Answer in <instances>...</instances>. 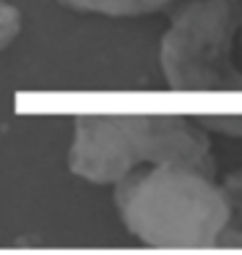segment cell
Segmentation results:
<instances>
[{"label": "cell", "mask_w": 242, "mask_h": 255, "mask_svg": "<svg viewBox=\"0 0 242 255\" xmlns=\"http://www.w3.org/2000/svg\"><path fill=\"white\" fill-rule=\"evenodd\" d=\"M177 0H60V5L76 13L107 16V18H138L169 8Z\"/></svg>", "instance_id": "cell-4"}, {"label": "cell", "mask_w": 242, "mask_h": 255, "mask_svg": "<svg viewBox=\"0 0 242 255\" xmlns=\"http://www.w3.org/2000/svg\"><path fill=\"white\" fill-rule=\"evenodd\" d=\"M154 164L216 175L209 135L195 118L172 112H91L73 120L68 169L91 185H115Z\"/></svg>", "instance_id": "cell-1"}, {"label": "cell", "mask_w": 242, "mask_h": 255, "mask_svg": "<svg viewBox=\"0 0 242 255\" xmlns=\"http://www.w3.org/2000/svg\"><path fill=\"white\" fill-rule=\"evenodd\" d=\"M112 188L125 229L148 248H216L222 232L229 227V203L216 175L195 167H143Z\"/></svg>", "instance_id": "cell-2"}, {"label": "cell", "mask_w": 242, "mask_h": 255, "mask_svg": "<svg viewBox=\"0 0 242 255\" xmlns=\"http://www.w3.org/2000/svg\"><path fill=\"white\" fill-rule=\"evenodd\" d=\"M237 13H240V44H242V0H237Z\"/></svg>", "instance_id": "cell-8"}, {"label": "cell", "mask_w": 242, "mask_h": 255, "mask_svg": "<svg viewBox=\"0 0 242 255\" xmlns=\"http://www.w3.org/2000/svg\"><path fill=\"white\" fill-rule=\"evenodd\" d=\"M24 29V16L21 10L8 3V0H0V52L8 50L10 44L16 42V37Z\"/></svg>", "instance_id": "cell-5"}, {"label": "cell", "mask_w": 242, "mask_h": 255, "mask_svg": "<svg viewBox=\"0 0 242 255\" xmlns=\"http://www.w3.org/2000/svg\"><path fill=\"white\" fill-rule=\"evenodd\" d=\"M237 0H188L159 42V68L172 91H242L232 63Z\"/></svg>", "instance_id": "cell-3"}, {"label": "cell", "mask_w": 242, "mask_h": 255, "mask_svg": "<svg viewBox=\"0 0 242 255\" xmlns=\"http://www.w3.org/2000/svg\"><path fill=\"white\" fill-rule=\"evenodd\" d=\"M219 185H222L227 203H229V224L242 229V169L229 172Z\"/></svg>", "instance_id": "cell-6"}, {"label": "cell", "mask_w": 242, "mask_h": 255, "mask_svg": "<svg viewBox=\"0 0 242 255\" xmlns=\"http://www.w3.org/2000/svg\"><path fill=\"white\" fill-rule=\"evenodd\" d=\"M203 130H214L229 138H242V115H206V118H195Z\"/></svg>", "instance_id": "cell-7"}]
</instances>
